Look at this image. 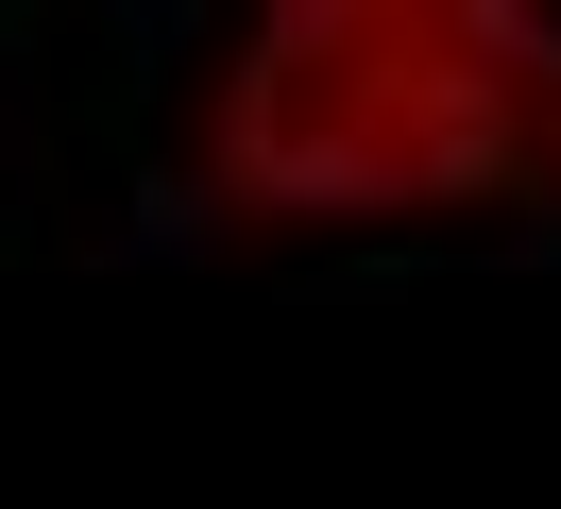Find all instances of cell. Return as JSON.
I'll return each mask as SVG.
<instances>
[{
	"label": "cell",
	"mask_w": 561,
	"mask_h": 509,
	"mask_svg": "<svg viewBox=\"0 0 561 509\" xmlns=\"http://www.w3.org/2000/svg\"><path fill=\"white\" fill-rule=\"evenodd\" d=\"M187 187L255 238L561 221L545 0H255L187 85Z\"/></svg>",
	"instance_id": "6da1fadb"
}]
</instances>
